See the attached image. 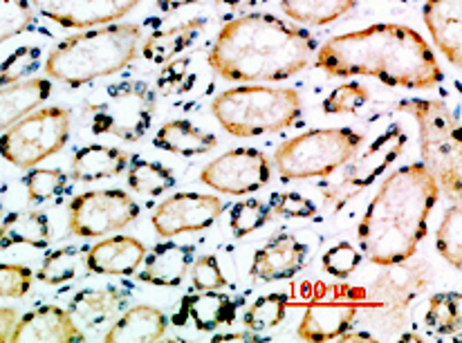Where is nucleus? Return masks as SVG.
Segmentation results:
<instances>
[{
	"mask_svg": "<svg viewBox=\"0 0 462 343\" xmlns=\"http://www.w3.org/2000/svg\"><path fill=\"white\" fill-rule=\"evenodd\" d=\"M317 68L328 77H373L406 90H431L445 79L427 39L397 23H377L326 41Z\"/></svg>",
	"mask_w": 462,
	"mask_h": 343,
	"instance_id": "f257e3e1",
	"label": "nucleus"
},
{
	"mask_svg": "<svg viewBox=\"0 0 462 343\" xmlns=\"http://www.w3.org/2000/svg\"><path fill=\"white\" fill-rule=\"evenodd\" d=\"M312 34L274 14L231 18L216 36L207 63L225 81H288L310 66Z\"/></svg>",
	"mask_w": 462,
	"mask_h": 343,
	"instance_id": "f03ea898",
	"label": "nucleus"
},
{
	"mask_svg": "<svg viewBox=\"0 0 462 343\" xmlns=\"http://www.w3.org/2000/svg\"><path fill=\"white\" fill-rule=\"evenodd\" d=\"M438 200L440 187L422 162L393 171L357 227L359 247L368 261L380 267L411 261Z\"/></svg>",
	"mask_w": 462,
	"mask_h": 343,
	"instance_id": "7ed1b4c3",
	"label": "nucleus"
},
{
	"mask_svg": "<svg viewBox=\"0 0 462 343\" xmlns=\"http://www.w3.org/2000/svg\"><path fill=\"white\" fill-rule=\"evenodd\" d=\"M144 27L137 23H110L90 27L61 41L45 59V74L70 88L86 86L131 66L142 50Z\"/></svg>",
	"mask_w": 462,
	"mask_h": 343,
	"instance_id": "20e7f679",
	"label": "nucleus"
},
{
	"mask_svg": "<svg viewBox=\"0 0 462 343\" xmlns=\"http://www.w3.org/2000/svg\"><path fill=\"white\" fill-rule=\"evenodd\" d=\"M211 115L234 137H261L292 128L301 119V95L294 88L240 86L211 101Z\"/></svg>",
	"mask_w": 462,
	"mask_h": 343,
	"instance_id": "39448f33",
	"label": "nucleus"
},
{
	"mask_svg": "<svg viewBox=\"0 0 462 343\" xmlns=\"http://www.w3.org/2000/svg\"><path fill=\"white\" fill-rule=\"evenodd\" d=\"M395 108L418 122L424 169L436 178L440 191L460 200L462 144L458 119L449 106L436 99H404Z\"/></svg>",
	"mask_w": 462,
	"mask_h": 343,
	"instance_id": "423d86ee",
	"label": "nucleus"
},
{
	"mask_svg": "<svg viewBox=\"0 0 462 343\" xmlns=\"http://www.w3.org/2000/svg\"><path fill=\"white\" fill-rule=\"evenodd\" d=\"M364 135L353 128H314L281 144L274 164L281 180L330 178L335 171L353 162Z\"/></svg>",
	"mask_w": 462,
	"mask_h": 343,
	"instance_id": "0eeeda50",
	"label": "nucleus"
},
{
	"mask_svg": "<svg viewBox=\"0 0 462 343\" xmlns=\"http://www.w3.org/2000/svg\"><path fill=\"white\" fill-rule=\"evenodd\" d=\"M86 117L95 135H115L135 144L149 133L155 117V90L144 81H119L101 88L86 104Z\"/></svg>",
	"mask_w": 462,
	"mask_h": 343,
	"instance_id": "6e6552de",
	"label": "nucleus"
},
{
	"mask_svg": "<svg viewBox=\"0 0 462 343\" xmlns=\"http://www.w3.org/2000/svg\"><path fill=\"white\" fill-rule=\"evenodd\" d=\"M72 133V113L63 106L34 110L0 135V157L16 169H34L63 151Z\"/></svg>",
	"mask_w": 462,
	"mask_h": 343,
	"instance_id": "1a4fd4ad",
	"label": "nucleus"
},
{
	"mask_svg": "<svg viewBox=\"0 0 462 343\" xmlns=\"http://www.w3.org/2000/svg\"><path fill=\"white\" fill-rule=\"evenodd\" d=\"M140 218V205L122 189L83 191L68 205V229L79 238H99Z\"/></svg>",
	"mask_w": 462,
	"mask_h": 343,
	"instance_id": "9d476101",
	"label": "nucleus"
},
{
	"mask_svg": "<svg viewBox=\"0 0 462 343\" xmlns=\"http://www.w3.org/2000/svg\"><path fill=\"white\" fill-rule=\"evenodd\" d=\"M272 162L258 148H234L200 171V182L227 196H252L270 184Z\"/></svg>",
	"mask_w": 462,
	"mask_h": 343,
	"instance_id": "9b49d317",
	"label": "nucleus"
},
{
	"mask_svg": "<svg viewBox=\"0 0 462 343\" xmlns=\"http://www.w3.org/2000/svg\"><path fill=\"white\" fill-rule=\"evenodd\" d=\"M433 276L424 263H395L386 265V270L377 276L371 287V299L377 303V310L386 319L388 332L400 330L409 321V312L424 290L431 285Z\"/></svg>",
	"mask_w": 462,
	"mask_h": 343,
	"instance_id": "f8f14e48",
	"label": "nucleus"
},
{
	"mask_svg": "<svg viewBox=\"0 0 462 343\" xmlns=\"http://www.w3.org/2000/svg\"><path fill=\"white\" fill-rule=\"evenodd\" d=\"M406 133L400 126H391L388 131L382 133L362 155L353 157V164L348 162V169H346L341 182H337L335 187L326 189V200L332 202L337 209L344 207L346 202L353 200L357 193H362L364 189L371 187L377 178L393 164V162L400 157V153L404 151Z\"/></svg>",
	"mask_w": 462,
	"mask_h": 343,
	"instance_id": "ddd939ff",
	"label": "nucleus"
},
{
	"mask_svg": "<svg viewBox=\"0 0 462 343\" xmlns=\"http://www.w3.org/2000/svg\"><path fill=\"white\" fill-rule=\"evenodd\" d=\"M223 211L225 205L220 198L184 191L166 198L151 216V225L162 238H173L178 234L209 229L223 216Z\"/></svg>",
	"mask_w": 462,
	"mask_h": 343,
	"instance_id": "4468645a",
	"label": "nucleus"
},
{
	"mask_svg": "<svg viewBox=\"0 0 462 343\" xmlns=\"http://www.w3.org/2000/svg\"><path fill=\"white\" fill-rule=\"evenodd\" d=\"M140 3L142 0H30L41 16L66 30L110 25L131 14Z\"/></svg>",
	"mask_w": 462,
	"mask_h": 343,
	"instance_id": "2eb2a0df",
	"label": "nucleus"
},
{
	"mask_svg": "<svg viewBox=\"0 0 462 343\" xmlns=\"http://www.w3.org/2000/svg\"><path fill=\"white\" fill-rule=\"evenodd\" d=\"M308 247L292 234H276L267 240L252 261V276L258 281H288L303 270Z\"/></svg>",
	"mask_w": 462,
	"mask_h": 343,
	"instance_id": "dca6fc26",
	"label": "nucleus"
},
{
	"mask_svg": "<svg viewBox=\"0 0 462 343\" xmlns=\"http://www.w3.org/2000/svg\"><path fill=\"white\" fill-rule=\"evenodd\" d=\"M146 245L133 236H113L86 249V267L99 276H133L144 263Z\"/></svg>",
	"mask_w": 462,
	"mask_h": 343,
	"instance_id": "f3484780",
	"label": "nucleus"
},
{
	"mask_svg": "<svg viewBox=\"0 0 462 343\" xmlns=\"http://www.w3.org/2000/svg\"><path fill=\"white\" fill-rule=\"evenodd\" d=\"M9 341H86V332L77 326L70 310L59 305H41L18 319Z\"/></svg>",
	"mask_w": 462,
	"mask_h": 343,
	"instance_id": "a211bd4d",
	"label": "nucleus"
},
{
	"mask_svg": "<svg viewBox=\"0 0 462 343\" xmlns=\"http://www.w3.org/2000/svg\"><path fill=\"white\" fill-rule=\"evenodd\" d=\"M128 292L122 287L108 285L97 287V290H81L70 301V314L75 317L77 326L86 330L99 332L110 328L119 319V314L126 310Z\"/></svg>",
	"mask_w": 462,
	"mask_h": 343,
	"instance_id": "6ab92c4d",
	"label": "nucleus"
},
{
	"mask_svg": "<svg viewBox=\"0 0 462 343\" xmlns=\"http://www.w3.org/2000/svg\"><path fill=\"white\" fill-rule=\"evenodd\" d=\"M424 25L433 43L454 68L462 63V0H427Z\"/></svg>",
	"mask_w": 462,
	"mask_h": 343,
	"instance_id": "aec40b11",
	"label": "nucleus"
},
{
	"mask_svg": "<svg viewBox=\"0 0 462 343\" xmlns=\"http://www.w3.org/2000/svg\"><path fill=\"white\" fill-rule=\"evenodd\" d=\"M187 319H191L196 330L216 332L220 326H229L234 321L236 303L220 290H198L196 294L184 296L173 317V326H187Z\"/></svg>",
	"mask_w": 462,
	"mask_h": 343,
	"instance_id": "412c9836",
	"label": "nucleus"
},
{
	"mask_svg": "<svg viewBox=\"0 0 462 343\" xmlns=\"http://www.w3.org/2000/svg\"><path fill=\"white\" fill-rule=\"evenodd\" d=\"M196 247L180 243H160L146 254L144 270L140 272V281L155 287H178L189 274Z\"/></svg>",
	"mask_w": 462,
	"mask_h": 343,
	"instance_id": "4be33fe9",
	"label": "nucleus"
},
{
	"mask_svg": "<svg viewBox=\"0 0 462 343\" xmlns=\"http://www.w3.org/2000/svg\"><path fill=\"white\" fill-rule=\"evenodd\" d=\"M359 308L353 303H314L299 323L297 335L306 341H332L353 330Z\"/></svg>",
	"mask_w": 462,
	"mask_h": 343,
	"instance_id": "5701e85b",
	"label": "nucleus"
},
{
	"mask_svg": "<svg viewBox=\"0 0 462 343\" xmlns=\"http://www.w3.org/2000/svg\"><path fill=\"white\" fill-rule=\"evenodd\" d=\"M50 95L52 81L41 77H27L0 88V131H7L18 119L34 113Z\"/></svg>",
	"mask_w": 462,
	"mask_h": 343,
	"instance_id": "b1692460",
	"label": "nucleus"
},
{
	"mask_svg": "<svg viewBox=\"0 0 462 343\" xmlns=\"http://www.w3.org/2000/svg\"><path fill=\"white\" fill-rule=\"evenodd\" d=\"M131 155L117 146H106V144H90V146L79 148L72 157L70 178L75 182H99L122 175L128 169Z\"/></svg>",
	"mask_w": 462,
	"mask_h": 343,
	"instance_id": "393cba45",
	"label": "nucleus"
},
{
	"mask_svg": "<svg viewBox=\"0 0 462 343\" xmlns=\"http://www.w3.org/2000/svg\"><path fill=\"white\" fill-rule=\"evenodd\" d=\"M169 319L160 308L153 305H135L124 310L117 321L106 330L104 339L110 343L119 341H157L164 337Z\"/></svg>",
	"mask_w": 462,
	"mask_h": 343,
	"instance_id": "a878e982",
	"label": "nucleus"
},
{
	"mask_svg": "<svg viewBox=\"0 0 462 343\" xmlns=\"http://www.w3.org/2000/svg\"><path fill=\"white\" fill-rule=\"evenodd\" d=\"M52 240L50 220L39 209L12 211L0 220V249H9L14 245H30V247L45 249Z\"/></svg>",
	"mask_w": 462,
	"mask_h": 343,
	"instance_id": "bb28decb",
	"label": "nucleus"
},
{
	"mask_svg": "<svg viewBox=\"0 0 462 343\" xmlns=\"http://www.w3.org/2000/svg\"><path fill=\"white\" fill-rule=\"evenodd\" d=\"M153 146L173 155L196 157L214 151L218 146V137L209 131H202L187 119H173L155 133Z\"/></svg>",
	"mask_w": 462,
	"mask_h": 343,
	"instance_id": "cd10ccee",
	"label": "nucleus"
},
{
	"mask_svg": "<svg viewBox=\"0 0 462 343\" xmlns=\"http://www.w3.org/2000/svg\"><path fill=\"white\" fill-rule=\"evenodd\" d=\"M205 25V18H191V21H184L180 25L169 27V30L155 32V34H151L144 41L140 52L144 54L146 61L157 63V66L173 61L178 54H182L202 34Z\"/></svg>",
	"mask_w": 462,
	"mask_h": 343,
	"instance_id": "c85d7f7f",
	"label": "nucleus"
},
{
	"mask_svg": "<svg viewBox=\"0 0 462 343\" xmlns=\"http://www.w3.org/2000/svg\"><path fill=\"white\" fill-rule=\"evenodd\" d=\"M357 5V0H281V9L288 18L301 25L321 27L335 23Z\"/></svg>",
	"mask_w": 462,
	"mask_h": 343,
	"instance_id": "c756f323",
	"label": "nucleus"
},
{
	"mask_svg": "<svg viewBox=\"0 0 462 343\" xmlns=\"http://www.w3.org/2000/svg\"><path fill=\"white\" fill-rule=\"evenodd\" d=\"M126 178L128 187L140 196H162L175 187V175L169 166L144 160V157H131Z\"/></svg>",
	"mask_w": 462,
	"mask_h": 343,
	"instance_id": "7c9ffc66",
	"label": "nucleus"
},
{
	"mask_svg": "<svg viewBox=\"0 0 462 343\" xmlns=\"http://www.w3.org/2000/svg\"><path fill=\"white\" fill-rule=\"evenodd\" d=\"M462 321V296L460 292H440L429 301L424 326L431 335L451 337L460 332Z\"/></svg>",
	"mask_w": 462,
	"mask_h": 343,
	"instance_id": "2f4dec72",
	"label": "nucleus"
},
{
	"mask_svg": "<svg viewBox=\"0 0 462 343\" xmlns=\"http://www.w3.org/2000/svg\"><path fill=\"white\" fill-rule=\"evenodd\" d=\"M290 299L288 294H265L261 299L254 301L243 314V326L247 330L258 332H270L274 328H279L285 321V314H288Z\"/></svg>",
	"mask_w": 462,
	"mask_h": 343,
	"instance_id": "473e14b6",
	"label": "nucleus"
},
{
	"mask_svg": "<svg viewBox=\"0 0 462 343\" xmlns=\"http://www.w3.org/2000/svg\"><path fill=\"white\" fill-rule=\"evenodd\" d=\"M86 261V249L81 247H61L54 249L45 256L43 265H41L39 278L45 285H63V283L75 281L81 270V263Z\"/></svg>",
	"mask_w": 462,
	"mask_h": 343,
	"instance_id": "72a5a7b5",
	"label": "nucleus"
},
{
	"mask_svg": "<svg viewBox=\"0 0 462 343\" xmlns=\"http://www.w3.org/2000/svg\"><path fill=\"white\" fill-rule=\"evenodd\" d=\"M438 254L449 263L454 270L462 267V207L460 200H454V205L445 211L440 227L436 234Z\"/></svg>",
	"mask_w": 462,
	"mask_h": 343,
	"instance_id": "f704fd0d",
	"label": "nucleus"
},
{
	"mask_svg": "<svg viewBox=\"0 0 462 343\" xmlns=\"http://www.w3.org/2000/svg\"><path fill=\"white\" fill-rule=\"evenodd\" d=\"M25 189L27 198H30L32 205H41V202L54 200V198L61 196L68 189V175L61 169H34L27 171L25 175Z\"/></svg>",
	"mask_w": 462,
	"mask_h": 343,
	"instance_id": "c9c22d12",
	"label": "nucleus"
},
{
	"mask_svg": "<svg viewBox=\"0 0 462 343\" xmlns=\"http://www.w3.org/2000/svg\"><path fill=\"white\" fill-rule=\"evenodd\" d=\"M272 211L267 207V202L258 200V198H245V200L236 202L229 211V227L234 231V236L245 238L252 231L261 229L270 222Z\"/></svg>",
	"mask_w": 462,
	"mask_h": 343,
	"instance_id": "e433bc0d",
	"label": "nucleus"
},
{
	"mask_svg": "<svg viewBox=\"0 0 462 343\" xmlns=\"http://www.w3.org/2000/svg\"><path fill=\"white\" fill-rule=\"evenodd\" d=\"M371 99V92L366 86L357 81L344 83V86L335 88L330 95L323 101V113L328 115H357L359 110L366 106Z\"/></svg>",
	"mask_w": 462,
	"mask_h": 343,
	"instance_id": "4c0bfd02",
	"label": "nucleus"
},
{
	"mask_svg": "<svg viewBox=\"0 0 462 343\" xmlns=\"http://www.w3.org/2000/svg\"><path fill=\"white\" fill-rule=\"evenodd\" d=\"M34 23L30 0H0V45L25 32Z\"/></svg>",
	"mask_w": 462,
	"mask_h": 343,
	"instance_id": "58836bf2",
	"label": "nucleus"
},
{
	"mask_svg": "<svg viewBox=\"0 0 462 343\" xmlns=\"http://www.w3.org/2000/svg\"><path fill=\"white\" fill-rule=\"evenodd\" d=\"M321 263L328 274L339 278V281H346V278L355 274V270L362 263V252L350 243H337L323 254Z\"/></svg>",
	"mask_w": 462,
	"mask_h": 343,
	"instance_id": "ea45409f",
	"label": "nucleus"
},
{
	"mask_svg": "<svg viewBox=\"0 0 462 343\" xmlns=\"http://www.w3.org/2000/svg\"><path fill=\"white\" fill-rule=\"evenodd\" d=\"M34 272L18 263H0V299H23L32 290Z\"/></svg>",
	"mask_w": 462,
	"mask_h": 343,
	"instance_id": "a19ab883",
	"label": "nucleus"
},
{
	"mask_svg": "<svg viewBox=\"0 0 462 343\" xmlns=\"http://www.w3.org/2000/svg\"><path fill=\"white\" fill-rule=\"evenodd\" d=\"M189 274H191V283L196 290H223V287H227V278H225L218 258L214 254H205L198 261L193 258Z\"/></svg>",
	"mask_w": 462,
	"mask_h": 343,
	"instance_id": "79ce46f5",
	"label": "nucleus"
},
{
	"mask_svg": "<svg viewBox=\"0 0 462 343\" xmlns=\"http://www.w3.org/2000/svg\"><path fill=\"white\" fill-rule=\"evenodd\" d=\"M39 48H23L16 50L9 59H5V63L0 66V86L21 81L27 74L34 72L39 68Z\"/></svg>",
	"mask_w": 462,
	"mask_h": 343,
	"instance_id": "37998d69",
	"label": "nucleus"
},
{
	"mask_svg": "<svg viewBox=\"0 0 462 343\" xmlns=\"http://www.w3.org/2000/svg\"><path fill=\"white\" fill-rule=\"evenodd\" d=\"M272 216L283 218H314L317 216V205L301 193H274L267 202Z\"/></svg>",
	"mask_w": 462,
	"mask_h": 343,
	"instance_id": "c03bdc74",
	"label": "nucleus"
},
{
	"mask_svg": "<svg viewBox=\"0 0 462 343\" xmlns=\"http://www.w3.org/2000/svg\"><path fill=\"white\" fill-rule=\"evenodd\" d=\"M18 323V314L14 308H0V343L12 339V332Z\"/></svg>",
	"mask_w": 462,
	"mask_h": 343,
	"instance_id": "a18cd8bd",
	"label": "nucleus"
},
{
	"mask_svg": "<svg viewBox=\"0 0 462 343\" xmlns=\"http://www.w3.org/2000/svg\"><path fill=\"white\" fill-rule=\"evenodd\" d=\"M214 341H265L258 332H225V335H214Z\"/></svg>",
	"mask_w": 462,
	"mask_h": 343,
	"instance_id": "49530a36",
	"label": "nucleus"
},
{
	"mask_svg": "<svg viewBox=\"0 0 462 343\" xmlns=\"http://www.w3.org/2000/svg\"><path fill=\"white\" fill-rule=\"evenodd\" d=\"M191 3H196V0H157V7H160L162 12H175L178 7H184V5Z\"/></svg>",
	"mask_w": 462,
	"mask_h": 343,
	"instance_id": "de8ad7c7",
	"label": "nucleus"
},
{
	"mask_svg": "<svg viewBox=\"0 0 462 343\" xmlns=\"http://www.w3.org/2000/svg\"><path fill=\"white\" fill-rule=\"evenodd\" d=\"M341 341H373L371 335H366V332H344V335L339 337Z\"/></svg>",
	"mask_w": 462,
	"mask_h": 343,
	"instance_id": "09e8293b",
	"label": "nucleus"
},
{
	"mask_svg": "<svg viewBox=\"0 0 462 343\" xmlns=\"http://www.w3.org/2000/svg\"><path fill=\"white\" fill-rule=\"evenodd\" d=\"M0 220H3V205H0Z\"/></svg>",
	"mask_w": 462,
	"mask_h": 343,
	"instance_id": "8fccbe9b",
	"label": "nucleus"
}]
</instances>
